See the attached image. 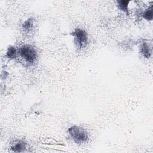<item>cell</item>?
<instances>
[{"instance_id":"obj_6","label":"cell","mask_w":153,"mask_h":153,"mask_svg":"<svg viewBox=\"0 0 153 153\" xmlns=\"http://www.w3.org/2000/svg\"><path fill=\"white\" fill-rule=\"evenodd\" d=\"M117 2L118 3V8L128 15L129 14L128 5L130 1H117Z\"/></svg>"},{"instance_id":"obj_7","label":"cell","mask_w":153,"mask_h":153,"mask_svg":"<svg viewBox=\"0 0 153 153\" xmlns=\"http://www.w3.org/2000/svg\"><path fill=\"white\" fill-rule=\"evenodd\" d=\"M142 17L146 20H152L153 18V12H152V5H151L148 9H146L143 13Z\"/></svg>"},{"instance_id":"obj_1","label":"cell","mask_w":153,"mask_h":153,"mask_svg":"<svg viewBox=\"0 0 153 153\" xmlns=\"http://www.w3.org/2000/svg\"><path fill=\"white\" fill-rule=\"evenodd\" d=\"M68 133L73 140L78 144L85 143L88 139L86 130L79 126L74 125L71 126L68 129Z\"/></svg>"},{"instance_id":"obj_2","label":"cell","mask_w":153,"mask_h":153,"mask_svg":"<svg viewBox=\"0 0 153 153\" xmlns=\"http://www.w3.org/2000/svg\"><path fill=\"white\" fill-rule=\"evenodd\" d=\"M19 53L25 61L29 63H34L37 59V52L31 45H23L19 48Z\"/></svg>"},{"instance_id":"obj_4","label":"cell","mask_w":153,"mask_h":153,"mask_svg":"<svg viewBox=\"0 0 153 153\" xmlns=\"http://www.w3.org/2000/svg\"><path fill=\"white\" fill-rule=\"evenodd\" d=\"M26 148V145L23 140H17L12 143L11 149L15 152H20L24 151Z\"/></svg>"},{"instance_id":"obj_5","label":"cell","mask_w":153,"mask_h":153,"mask_svg":"<svg viewBox=\"0 0 153 153\" xmlns=\"http://www.w3.org/2000/svg\"><path fill=\"white\" fill-rule=\"evenodd\" d=\"M140 49V53H142V54L144 57L148 59L151 57V47H149V44L147 42H146L145 41H143L141 42Z\"/></svg>"},{"instance_id":"obj_3","label":"cell","mask_w":153,"mask_h":153,"mask_svg":"<svg viewBox=\"0 0 153 153\" xmlns=\"http://www.w3.org/2000/svg\"><path fill=\"white\" fill-rule=\"evenodd\" d=\"M71 35L74 37V42L76 47L79 49L84 48L88 42V36L87 32L80 28H76Z\"/></svg>"},{"instance_id":"obj_9","label":"cell","mask_w":153,"mask_h":153,"mask_svg":"<svg viewBox=\"0 0 153 153\" xmlns=\"http://www.w3.org/2000/svg\"><path fill=\"white\" fill-rule=\"evenodd\" d=\"M33 20L32 19H28L27 20H26L23 24V29L25 30H29L31 29L33 26Z\"/></svg>"},{"instance_id":"obj_8","label":"cell","mask_w":153,"mask_h":153,"mask_svg":"<svg viewBox=\"0 0 153 153\" xmlns=\"http://www.w3.org/2000/svg\"><path fill=\"white\" fill-rule=\"evenodd\" d=\"M16 55H17L16 48L13 46H10L8 48V50L6 53V57L10 59H14L16 57Z\"/></svg>"}]
</instances>
